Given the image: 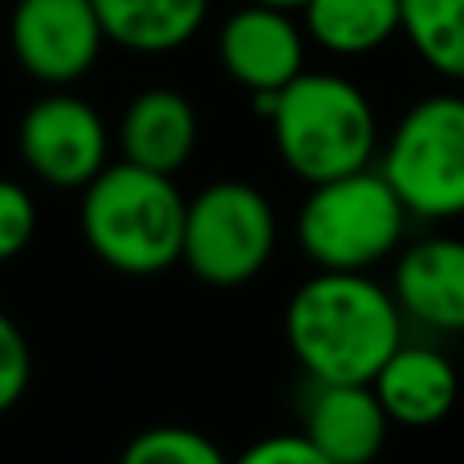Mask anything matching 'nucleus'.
I'll list each match as a JSON object with an SVG mask.
<instances>
[{"mask_svg":"<svg viewBox=\"0 0 464 464\" xmlns=\"http://www.w3.org/2000/svg\"><path fill=\"white\" fill-rule=\"evenodd\" d=\"M375 168L411 220L449 225L464 217V94L432 90L416 98L383 135Z\"/></svg>","mask_w":464,"mask_h":464,"instance_id":"nucleus-5","label":"nucleus"},{"mask_svg":"<svg viewBox=\"0 0 464 464\" xmlns=\"http://www.w3.org/2000/svg\"><path fill=\"white\" fill-rule=\"evenodd\" d=\"M305 45L310 37L294 13L253 5V0L228 13L217 33L220 70L253 98L277 94L281 86H289L305 70Z\"/></svg>","mask_w":464,"mask_h":464,"instance_id":"nucleus-9","label":"nucleus"},{"mask_svg":"<svg viewBox=\"0 0 464 464\" xmlns=\"http://www.w3.org/2000/svg\"><path fill=\"white\" fill-rule=\"evenodd\" d=\"M277 240L281 228L269 196L245 179H217L188 200L179 261L204 285L232 289L269 269Z\"/></svg>","mask_w":464,"mask_h":464,"instance_id":"nucleus-6","label":"nucleus"},{"mask_svg":"<svg viewBox=\"0 0 464 464\" xmlns=\"http://www.w3.org/2000/svg\"><path fill=\"white\" fill-rule=\"evenodd\" d=\"M33 379V351L24 330L0 310V416L24 400Z\"/></svg>","mask_w":464,"mask_h":464,"instance_id":"nucleus-18","label":"nucleus"},{"mask_svg":"<svg viewBox=\"0 0 464 464\" xmlns=\"http://www.w3.org/2000/svg\"><path fill=\"white\" fill-rule=\"evenodd\" d=\"M114 139L127 163L176 176L200 143V114L188 94L171 86H151L127 102Z\"/></svg>","mask_w":464,"mask_h":464,"instance_id":"nucleus-13","label":"nucleus"},{"mask_svg":"<svg viewBox=\"0 0 464 464\" xmlns=\"http://www.w3.org/2000/svg\"><path fill=\"white\" fill-rule=\"evenodd\" d=\"M253 5H269V8H285V13H302L305 0H253Z\"/></svg>","mask_w":464,"mask_h":464,"instance_id":"nucleus-21","label":"nucleus"},{"mask_svg":"<svg viewBox=\"0 0 464 464\" xmlns=\"http://www.w3.org/2000/svg\"><path fill=\"white\" fill-rule=\"evenodd\" d=\"M408 208L379 168L305 184V200L294 217V240L314 269L371 273L392 261L408 237Z\"/></svg>","mask_w":464,"mask_h":464,"instance_id":"nucleus-4","label":"nucleus"},{"mask_svg":"<svg viewBox=\"0 0 464 464\" xmlns=\"http://www.w3.org/2000/svg\"><path fill=\"white\" fill-rule=\"evenodd\" d=\"M184 208L176 176L139 163H106L82 188V237L90 253L114 273L155 277L179 261L184 245Z\"/></svg>","mask_w":464,"mask_h":464,"instance_id":"nucleus-3","label":"nucleus"},{"mask_svg":"<svg viewBox=\"0 0 464 464\" xmlns=\"http://www.w3.org/2000/svg\"><path fill=\"white\" fill-rule=\"evenodd\" d=\"M33 232H37V204L29 188H21L16 179H0V261L21 256Z\"/></svg>","mask_w":464,"mask_h":464,"instance_id":"nucleus-19","label":"nucleus"},{"mask_svg":"<svg viewBox=\"0 0 464 464\" xmlns=\"http://www.w3.org/2000/svg\"><path fill=\"white\" fill-rule=\"evenodd\" d=\"M392 285L354 269H318L285 302V343L310 383H371L403 343Z\"/></svg>","mask_w":464,"mask_h":464,"instance_id":"nucleus-1","label":"nucleus"},{"mask_svg":"<svg viewBox=\"0 0 464 464\" xmlns=\"http://www.w3.org/2000/svg\"><path fill=\"white\" fill-rule=\"evenodd\" d=\"M245 464H326L322 452L314 449V440L297 428V432H277V436H265V440L248 444L240 452Z\"/></svg>","mask_w":464,"mask_h":464,"instance_id":"nucleus-20","label":"nucleus"},{"mask_svg":"<svg viewBox=\"0 0 464 464\" xmlns=\"http://www.w3.org/2000/svg\"><path fill=\"white\" fill-rule=\"evenodd\" d=\"M102 21L106 45L160 57L184 49L208 21L212 0H90Z\"/></svg>","mask_w":464,"mask_h":464,"instance_id":"nucleus-14","label":"nucleus"},{"mask_svg":"<svg viewBox=\"0 0 464 464\" xmlns=\"http://www.w3.org/2000/svg\"><path fill=\"white\" fill-rule=\"evenodd\" d=\"M21 70L41 86H73L102 57L106 33L90 0H16L8 21Z\"/></svg>","mask_w":464,"mask_h":464,"instance_id":"nucleus-8","label":"nucleus"},{"mask_svg":"<svg viewBox=\"0 0 464 464\" xmlns=\"http://www.w3.org/2000/svg\"><path fill=\"white\" fill-rule=\"evenodd\" d=\"M392 294L403 318L432 334H464V240L420 237L392 256Z\"/></svg>","mask_w":464,"mask_h":464,"instance_id":"nucleus-10","label":"nucleus"},{"mask_svg":"<svg viewBox=\"0 0 464 464\" xmlns=\"http://www.w3.org/2000/svg\"><path fill=\"white\" fill-rule=\"evenodd\" d=\"M256 111L269 119L277 160L302 184L371 168L383 143L367 90L334 70H302L277 94L256 98Z\"/></svg>","mask_w":464,"mask_h":464,"instance_id":"nucleus-2","label":"nucleus"},{"mask_svg":"<svg viewBox=\"0 0 464 464\" xmlns=\"http://www.w3.org/2000/svg\"><path fill=\"white\" fill-rule=\"evenodd\" d=\"M400 0H305L302 29L322 53L354 62L387 49L400 37Z\"/></svg>","mask_w":464,"mask_h":464,"instance_id":"nucleus-15","label":"nucleus"},{"mask_svg":"<svg viewBox=\"0 0 464 464\" xmlns=\"http://www.w3.org/2000/svg\"><path fill=\"white\" fill-rule=\"evenodd\" d=\"M21 160L41 184L82 192L111 163V130L86 98L53 86L24 111L16 127Z\"/></svg>","mask_w":464,"mask_h":464,"instance_id":"nucleus-7","label":"nucleus"},{"mask_svg":"<svg viewBox=\"0 0 464 464\" xmlns=\"http://www.w3.org/2000/svg\"><path fill=\"white\" fill-rule=\"evenodd\" d=\"M400 37L436 78L464 86V0H400Z\"/></svg>","mask_w":464,"mask_h":464,"instance_id":"nucleus-16","label":"nucleus"},{"mask_svg":"<svg viewBox=\"0 0 464 464\" xmlns=\"http://www.w3.org/2000/svg\"><path fill=\"white\" fill-rule=\"evenodd\" d=\"M302 432L326 464H362L383 452L392 420L371 383H314Z\"/></svg>","mask_w":464,"mask_h":464,"instance_id":"nucleus-12","label":"nucleus"},{"mask_svg":"<svg viewBox=\"0 0 464 464\" xmlns=\"http://www.w3.org/2000/svg\"><path fill=\"white\" fill-rule=\"evenodd\" d=\"M127 464H220L225 452L208 440L204 432L184 424H160L139 432L135 440L122 449Z\"/></svg>","mask_w":464,"mask_h":464,"instance_id":"nucleus-17","label":"nucleus"},{"mask_svg":"<svg viewBox=\"0 0 464 464\" xmlns=\"http://www.w3.org/2000/svg\"><path fill=\"white\" fill-rule=\"evenodd\" d=\"M387 420L400 428H432L457 408L460 375L452 359L432 343L403 338L371 379Z\"/></svg>","mask_w":464,"mask_h":464,"instance_id":"nucleus-11","label":"nucleus"}]
</instances>
